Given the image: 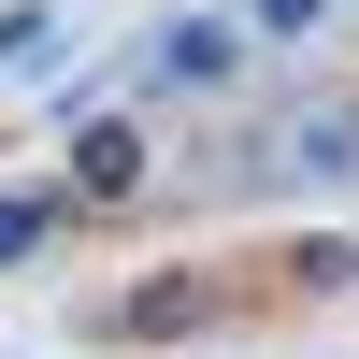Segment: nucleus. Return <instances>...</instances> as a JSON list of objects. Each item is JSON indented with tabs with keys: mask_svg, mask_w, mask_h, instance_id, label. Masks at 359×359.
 I'll use <instances>...</instances> for the list:
<instances>
[{
	"mask_svg": "<svg viewBox=\"0 0 359 359\" xmlns=\"http://www.w3.org/2000/svg\"><path fill=\"white\" fill-rule=\"evenodd\" d=\"M57 230H72V187H0V273H29Z\"/></svg>",
	"mask_w": 359,
	"mask_h": 359,
	"instance_id": "obj_4",
	"label": "nucleus"
},
{
	"mask_svg": "<svg viewBox=\"0 0 359 359\" xmlns=\"http://www.w3.org/2000/svg\"><path fill=\"white\" fill-rule=\"evenodd\" d=\"M345 144H359V101H345Z\"/></svg>",
	"mask_w": 359,
	"mask_h": 359,
	"instance_id": "obj_7",
	"label": "nucleus"
},
{
	"mask_svg": "<svg viewBox=\"0 0 359 359\" xmlns=\"http://www.w3.org/2000/svg\"><path fill=\"white\" fill-rule=\"evenodd\" d=\"M245 29H259V43H316V29H331V0H245Z\"/></svg>",
	"mask_w": 359,
	"mask_h": 359,
	"instance_id": "obj_6",
	"label": "nucleus"
},
{
	"mask_svg": "<svg viewBox=\"0 0 359 359\" xmlns=\"http://www.w3.org/2000/svg\"><path fill=\"white\" fill-rule=\"evenodd\" d=\"M43 43H57V15H43V0H0V72H29Z\"/></svg>",
	"mask_w": 359,
	"mask_h": 359,
	"instance_id": "obj_5",
	"label": "nucleus"
},
{
	"mask_svg": "<svg viewBox=\"0 0 359 359\" xmlns=\"http://www.w3.org/2000/svg\"><path fill=\"white\" fill-rule=\"evenodd\" d=\"M201 316H216V273L172 259V273H144V287H115V302H101V345H172V331H201Z\"/></svg>",
	"mask_w": 359,
	"mask_h": 359,
	"instance_id": "obj_1",
	"label": "nucleus"
},
{
	"mask_svg": "<svg viewBox=\"0 0 359 359\" xmlns=\"http://www.w3.org/2000/svg\"><path fill=\"white\" fill-rule=\"evenodd\" d=\"M144 187V115H72V201H130Z\"/></svg>",
	"mask_w": 359,
	"mask_h": 359,
	"instance_id": "obj_3",
	"label": "nucleus"
},
{
	"mask_svg": "<svg viewBox=\"0 0 359 359\" xmlns=\"http://www.w3.org/2000/svg\"><path fill=\"white\" fill-rule=\"evenodd\" d=\"M230 72H245V29L230 15H172L144 43V86H230Z\"/></svg>",
	"mask_w": 359,
	"mask_h": 359,
	"instance_id": "obj_2",
	"label": "nucleus"
}]
</instances>
